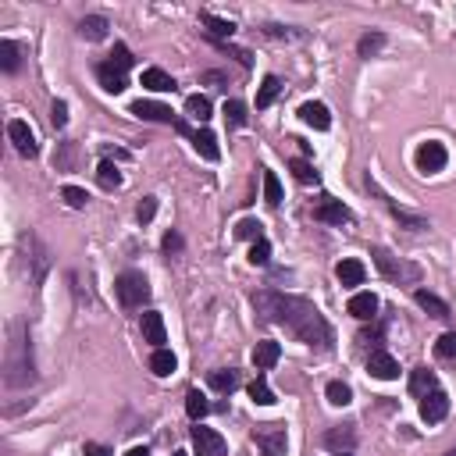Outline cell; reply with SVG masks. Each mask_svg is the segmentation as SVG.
Listing matches in <instances>:
<instances>
[{
	"label": "cell",
	"instance_id": "obj_12",
	"mask_svg": "<svg viewBox=\"0 0 456 456\" xmlns=\"http://www.w3.org/2000/svg\"><path fill=\"white\" fill-rule=\"evenodd\" d=\"M132 114H136V118H143V121H164V125H175L171 107L153 104V100H136V104H132Z\"/></svg>",
	"mask_w": 456,
	"mask_h": 456
},
{
	"label": "cell",
	"instance_id": "obj_4",
	"mask_svg": "<svg viewBox=\"0 0 456 456\" xmlns=\"http://www.w3.org/2000/svg\"><path fill=\"white\" fill-rule=\"evenodd\" d=\"M374 264L381 268V275L385 278H392V282H403V278H410V282H417V268L413 264H403L399 257H392L389 250H374Z\"/></svg>",
	"mask_w": 456,
	"mask_h": 456
},
{
	"label": "cell",
	"instance_id": "obj_45",
	"mask_svg": "<svg viewBox=\"0 0 456 456\" xmlns=\"http://www.w3.org/2000/svg\"><path fill=\"white\" fill-rule=\"evenodd\" d=\"M153 214H157V196H143V203H139V210H136V217L146 224V221H153Z\"/></svg>",
	"mask_w": 456,
	"mask_h": 456
},
{
	"label": "cell",
	"instance_id": "obj_35",
	"mask_svg": "<svg viewBox=\"0 0 456 456\" xmlns=\"http://www.w3.org/2000/svg\"><path fill=\"white\" fill-rule=\"evenodd\" d=\"M261 178H264V200H268L271 207H278V203H282V182H278V175L264 168V175H261Z\"/></svg>",
	"mask_w": 456,
	"mask_h": 456
},
{
	"label": "cell",
	"instance_id": "obj_33",
	"mask_svg": "<svg viewBox=\"0 0 456 456\" xmlns=\"http://www.w3.org/2000/svg\"><path fill=\"white\" fill-rule=\"evenodd\" d=\"M97 182L111 192V189H118L121 185V171H118V164H111V161H100V168H97Z\"/></svg>",
	"mask_w": 456,
	"mask_h": 456
},
{
	"label": "cell",
	"instance_id": "obj_1",
	"mask_svg": "<svg viewBox=\"0 0 456 456\" xmlns=\"http://www.w3.org/2000/svg\"><path fill=\"white\" fill-rule=\"evenodd\" d=\"M254 307L268 321H275L289 335H296L303 346H317V349H328L332 346V325L325 321V314L310 300L286 296V293H257L254 296Z\"/></svg>",
	"mask_w": 456,
	"mask_h": 456
},
{
	"label": "cell",
	"instance_id": "obj_23",
	"mask_svg": "<svg viewBox=\"0 0 456 456\" xmlns=\"http://www.w3.org/2000/svg\"><path fill=\"white\" fill-rule=\"evenodd\" d=\"M200 22H203V26H207V33H210V36H217V40H232V33H236V22L217 18V15H210V11H203V15H200Z\"/></svg>",
	"mask_w": 456,
	"mask_h": 456
},
{
	"label": "cell",
	"instance_id": "obj_31",
	"mask_svg": "<svg viewBox=\"0 0 456 456\" xmlns=\"http://www.w3.org/2000/svg\"><path fill=\"white\" fill-rule=\"evenodd\" d=\"M207 410H210V403L203 399V392H200V389H189V396H185V413L200 424V420L207 417Z\"/></svg>",
	"mask_w": 456,
	"mask_h": 456
},
{
	"label": "cell",
	"instance_id": "obj_29",
	"mask_svg": "<svg viewBox=\"0 0 456 456\" xmlns=\"http://www.w3.org/2000/svg\"><path fill=\"white\" fill-rule=\"evenodd\" d=\"M18 65H22V50H18V43L0 40V68H4V72H18Z\"/></svg>",
	"mask_w": 456,
	"mask_h": 456
},
{
	"label": "cell",
	"instance_id": "obj_15",
	"mask_svg": "<svg viewBox=\"0 0 456 456\" xmlns=\"http://www.w3.org/2000/svg\"><path fill=\"white\" fill-rule=\"evenodd\" d=\"M349 314H353L357 321H374V314H378V296H374V293H353Z\"/></svg>",
	"mask_w": 456,
	"mask_h": 456
},
{
	"label": "cell",
	"instance_id": "obj_47",
	"mask_svg": "<svg viewBox=\"0 0 456 456\" xmlns=\"http://www.w3.org/2000/svg\"><path fill=\"white\" fill-rule=\"evenodd\" d=\"M182 250V236L178 232H168L164 236V254H178Z\"/></svg>",
	"mask_w": 456,
	"mask_h": 456
},
{
	"label": "cell",
	"instance_id": "obj_20",
	"mask_svg": "<svg viewBox=\"0 0 456 456\" xmlns=\"http://www.w3.org/2000/svg\"><path fill=\"white\" fill-rule=\"evenodd\" d=\"M192 146H196V153H200L203 161H217V157H221V150H217V136H214L210 129L192 132Z\"/></svg>",
	"mask_w": 456,
	"mask_h": 456
},
{
	"label": "cell",
	"instance_id": "obj_30",
	"mask_svg": "<svg viewBox=\"0 0 456 456\" xmlns=\"http://www.w3.org/2000/svg\"><path fill=\"white\" fill-rule=\"evenodd\" d=\"M325 396H328L332 406H349V403H353V389H349L346 381H328V385H325Z\"/></svg>",
	"mask_w": 456,
	"mask_h": 456
},
{
	"label": "cell",
	"instance_id": "obj_53",
	"mask_svg": "<svg viewBox=\"0 0 456 456\" xmlns=\"http://www.w3.org/2000/svg\"><path fill=\"white\" fill-rule=\"evenodd\" d=\"M339 456H349V452H339Z\"/></svg>",
	"mask_w": 456,
	"mask_h": 456
},
{
	"label": "cell",
	"instance_id": "obj_26",
	"mask_svg": "<svg viewBox=\"0 0 456 456\" xmlns=\"http://www.w3.org/2000/svg\"><path fill=\"white\" fill-rule=\"evenodd\" d=\"M413 303H417L420 310H428L431 317H449V307H445L435 293H428V289H417V293H413Z\"/></svg>",
	"mask_w": 456,
	"mask_h": 456
},
{
	"label": "cell",
	"instance_id": "obj_24",
	"mask_svg": "<svg viewBox=\"0 0 456 456\" xmlns=\"http://www.w3.org/2000/svg\"><path fill=\"white\" fill-rule=\"evenodd\" d=\"M100 86L107 89V93H125V86H129V79H125V72H118L114 65H100Z\"/></svg>",
	"mask_w": 456,
	"mask_h": 456
},
{
	"label": "cell",
	"instance_id": "obj_48",
	"mask_svg": "<svg viewBox=\"0 0 456 456\" xmlns=\"http://www.w3.org/2000/svg\"><path fill=\"white\" fill-rule=\"evenodd\" d=\"M264 33H268V36H275V40H293V36H296V33H293V29H286V26H268Z\"/></svg>",
	"mask_w": 456,
	"mask_h": 456
},
{
	"label": "cell",
	"instance_id": "obj_18",
	"mask_svg": "<svg viewBox=\"0 0 456 456\" xmlns=\"http://www.w3.org/2000/svg\"><path fill=\"white\" fill-rule=\"evenodd\" d=\"M325 445H328V449H339V452H349V449L357 445V431H353V424H339V428H332V431L325 435Z\"/></svg>",
	"mask_w": 456,
	"mask_h": 456
},
{
	"label": "cell",
	"instance_id": "obj_21",
	"mask_svg": "<svg viewBox=\"0 0 456 456\" xmlns=\"http://www.w3.org/2000/svg\"><path fill=\"white\" fill-rule=\"evenodd\" d=\"M143 86L153 89V93H175V79L164 68H146L143 72Z\"/></svg>",
	"mask_w": 456,
	"mask_h": 456
},
{
	"label": "cell",
	"instance_id": "obj_34",
	"mask_svg": "<svg viewBox=\"0 0 456 456\" xmlns=\"http://www.w3.org/2000/svg\"><path fill=\"white\" fill-rule=\"evenodd\" d=\"M185 111H189V118L207 121V118H210V100L200 97V93H192V97H185Z\"/></svg>",
	"mask_w": 456,
	"mask_h": 456
},
{
	"label": "cell",
	"instance_id": "obj_52",
	"mask_svg": "<svg viewBox=\"0 0 456 456\" xmlns=\"http://www.w3.org/2000/svg\"><path fill=\"white\" fill-rule=\"evenodd\" d=\"M175 456H189V452H175Z\"/></svg>",
	"mask_w": 456,
	"mask_h": 456
},
{
	"label": "cell",
	"instance_id": "obj_11",
	"mask_svg": "<svg viewBox=\"0 0 456 456\" xmlns=\"http://www.w3.org/2000/svg\"><path fill=\"white\" fill-rule=\"evenodd\" d=\"M257 445L264 456H286V428L268 424L264 431H257Z\"/></svg>",
	"mask_w": 456,
	"mask_h": 456
},
{
	"label": "cell",
	"instance_id": "obj_8",
	"mask_svg": "<svg viewBox=\"0 0 456 456\" xmlns=\"http://www.w3.org/2000/svg\"><path fill=\"white\" fill-rule=\"evenodd\" d=\"M8 139L15 143V150L22 153V157H36L40 153V146H36V136H33V129L26 125V121H8Z\"/></svg>",
	"mask_w": 456,
	"mask_h": 456
},
{
	"label": "cell",
	"instance_id": "obj_6",
	"mask_svg": "<svg viewBox=\"0 0 456 456\" xmlns=\"http://www.w3.org/2000/svg\"><path fill=\"white\" fill-rule=\"evenodd\" d=\"M22 243L33 250V254H29V261H33V286H40V282L47 278V271H50V250H47V246L40 243V236H33V232H29Z\"/></svg>",
	"mask_w": 456,
	"mask_h": 456
},
{
	"label": "cell",
	"instance_id": "obj_27",
	"mask_svg": "<svg viewBox=\"0 0 456 456\" xmlns=\"http://www.w3.org/2000/svg\"><path fill=\"white\" fill-rule=\"evenodd\" d=\"M107 29H111V26H107L104 15H89V18L79 22V36H82V40H104Z\"/></svg>",
	"mask_w": 456,
	"mask_h": 456
},
{
	"label": "cell",
	"instance_id": "obj_19",
	"mask_svg": "<svg viewBox=\"0 0 456 456\" xmlns=\"http://www.w3.org/2000/svg\"><path fill=\"white\" fill-rule=\"evenodd\" d=\"M314 217L325 221V224H342V221H349V210H346L342 200H325V203L314 210Z\"/></svg>",
	"mask_w": 456,
	"mask_h": 456
},
{
	"label": "cell",
	"instance_id": "obj_44",
	"mask_svg": "<svg viewBox=\"0 0 456 456\" xmlns=\"http://www.w3.org/2000/svg\"><path fill=\"white\" fill-rule=\"evenodd\" d=\"M435 353L442 357V360H449V357H456V332H445L438 342H435Z\"/></svg>",
	"mask_w": 456,
	"mask_h": 456
},
{
	"label": "cell",
	"instance_id": "obj_14",
	"mask_svg": "<svg viewBox=\"0 0 456 456\" xmlns=\"http://www.w3.org/2000/svg\"><path fill=\"white\" fill-rule=\"evenodd\" d=\"M335 278H339L342 286H364L367 268H364L357 257H346V261H339V264H335Z\"/></svg>",
	"mask_w": 456,
	"mask_h": 456
},
{
	"label": "cell",
	"instance_id": "obj_46",
	"mask_svg": "<svg viewBox=\"0 0 456 456\" xmlns=\"http://www.w3.org/2000/svg\"><path fill=\"white\" fill-rule=\"evenodd\" d=\"M50 121H54V129H65V125H68V104H65V100H58V104H54Z\"/></svg>",
	"mask_w": 456,
	"mask_h": 456
},
{
	"label": "cell",
	"instance_id": "obj_17",
	"mask_svg": "<svg viewBox=\"0 0 456 456\" xmlns=\"http://www.w3.org/2000/svg\"><path fill=\"white\" fill-rule=\"evenodd\" d=\"M278 357H282V346L271 342V339H264V342L254 346V367H257V371H271V367L278 364Z\"/></svg>",
	"mask_w": 456,
	"mask_h": 456
},
{
	"label": "cell",
	"instance_id": "obj_7",
	"mask_svg": "<svg viewBox=\"0 0 456 456\" xmlns=\"http://www.w3.org/2000/svg\"><path fill=\"white\" fill-rule=\"evenodd\" d=\"M192 445H196V452L200 456H224L228 452V445H224V438L214 431V428H192Z\"/></svg>",
	"mask_w": 456,
	"mask_h": 456
},
{
	"label": "cell",
	"instance_id": "obj_40",
	"mask_svg": "<svg viewBox=\"0 0 456 456\" xmlns=\"http://www.w3.org/2000/svg\"><path fill=\"white\" fill-rule=\"evenodd\" d=\"M61 196H65V203H68L72 210H82V207L89 203V192H86V189H79V185H65V189H61Z\"/></svg>",
	"mask_w": 456,
	"mask_h": 456
},
{
	"label": "cell",
	"instance_id": "obj_43",
	"mask_svg": "<svg viewBox=\"0 0 456 456\" xmlns=\"http://www.w3.org/2000/svg\"><path fill=\"white\" fill-rule=\"evenodd\" d=\"M268 261H271V243H268V239L254 243V246H250V264H254V268H264Z\"/></svg>",
	"mask_w": 456,
	"mask_h": 456
},
{
	"label": "cell",
	"instance_id": "obj_22",
	"mask_svg": "<svg viewBox=\"0 0 456 456\" xmlns=\"http://www.w3.org/2000/svg\"><path fill=\"white\" fill-rule=\"evenodd\" d=\"M438 389V378H435V371H428V367H417L413 374H410V392L413 396H428V392H435Z\"/></svg>",
	"mask_w": 456,
	"mask_h": 456
},
{
	"label": "cell",
	"instance_id": "obj_25",
	"mask_svg": "<svg viewBox=\"0 0 456 456\" xmlns=\"http://www.w3.org/2000/svg\"><path fill=\"white\" fill-rule=\"evenodd\" d=\"M278 93H282V79H278V75H264V82H261V89H257V111L271 107V104L278 100Z\"/></svg>",
	"mask_w": 456,
	"mask_h": 456
},
{
	"label": "cell",
	"instance_id": "obj_36",
	"mask_svg": "<svg viewBox=\"0 0 456 456\" xmlns=\"http://www.w3.org/2000/svg\"><path fill=\"white\" fill-rule=\"evenodd\" d=\"M236 385H239L236 371H210V389H217V392H232Z\"/></svg>",
	"mask_w": 456,
	"mask_h": 456
},
{
	"label": "cell",
	"instance_id": "obj_16",
	"mask_svg": "<svg viewBox=\"0 0 456 456\" xmlns=\"http://www.w3.org/2000/svg\"><path fill=\"white\" fill-rule=\"evenodd\" d=\"M139 325H143V339H146V342H153L157 349L168 342V332H164V317H161L157 310L143 314V321H139Z\"/></svg>",
	"mask_w": 456,
	"mask_h": 456
},
{
	"label": "cell",
	"instance_id": "obj_41",
	"mask_svg": "<svg viewBox=\"0 0 456 456\" xmlns=\"http://www.w3.org/2000/svg\"><path fill=\"white\" fill-rule=\"evenodd\" d=\"M224 118H228V125H246V104L243 100H228L224 104Z\"/></svg>",
	"mask_w": 456,
	"mask_h": 456
},
{
	"label": "cell",
	"instance_id": "obj_39",
	"mask_svg": "<svg viewBox=\"0 0 456 456\" xmlns=\"http://www.w3.org/2000/svg\"><path fill=\"white\" fill-rule=\"evenodd\" d=\"M236 236H239V239H254V243H261V239H264V232H261V221L243 217V221L236 224Z\"/></svg>",
	"mask_w": 456,
	"mask_h": 456
},
{
	"label": "cell",
	"instance_id": "obj_2",
	"mask_svg": "<svg viewBox=\"0 0 456 456\" xmlns=\"http://www.w3.org/2000/svg\"><path fill=\"white\" fill-rule=\"evenodd\" d=\"M4 378H8V385H29L33 378H36V371H33V346H29V339H26V325L22 321H15L11 325V342H8V360H4Z\"/></svg>",
	"mask_w": 456,
	"mask_h": 456
},
{
	"label": "cell",
	"instance_id": "obj_13",
	"mask_svg": "<svg viewBox=\"0 0 456 456\" xmlns=\"http://www.w3.org/2000/svg\"><path fill=\"white\" fill-rule=\"evenodd\" d=\"M300 118H303L310 129H317V132H328V129H332V114H328V107L317 104V100L303 104V107H300Z\"/></svg>",
	"mask_w": 456,
	"mask_h": 456
},
{
	"label": "cell",
	"instance_id": "obj_38",
	"mask_svg": "<svg viewBox=\"0 0 456 456\" xmlns=\"http://www.w3.org/2000/svg\"><path fill=\"white\" fill-rule=\"evenodd\" d=\"M250 399H254L257 406H271V403H275V392L268 389L264 378H257V381H250Z\"/></svg>",
	"mask_w": 456,
	"mask_h": 456
},
{
	"label": "cell",
	"instance_id": "obj_10",
	"mask_svg": "<svg viewBox=\"0 0 456 456\" xmlns=\"http://www.w3.org/2000/svg\"><path fill=\"white\" fill-rule=\"evenodd\" d=\"M445 413H449V396H445L442 389H435V392H428V396L420 399V417H424L428 424H438Z\"/></svg>",
	"mask_w": 456,
	"mask_h": 456
},
{
	"label": "cell",
	"instance_id": "obj_28",
	"mask_svg": "<svg viewBox=\"0 0 456 456\" xmlns=\"http://www.w3.org/2000/svg\"><path fill=\"white\" fill-rule=\"evenodd\" d=\"M150 371L157 374V378H168L171 371H175V353L171 349H153V357H150Z\"/></svg>",
	"mask_w": 456,
	"mask_h": 456
},
{
	"label": "cell",
	"instance_id": "obj_32",
	"mask_svg": "<svg viewBox=\"0 0 456 456\" xmlns=\"http://www.w3.org/2000/svg\"><path fill=\"white\" fill-rule=\"evenodd\" d=\"M381 47H385V33H364V36L357 40V54H360V58H374Z\"/></svg>",
	"mask_w": 456,
	"mask_h": 456
},
{
	"label": "cell",
	"instance_id": "obj_3",
	"mask_svg": "<svg viewBox=\"0 0 456 456\" xmlns=\"http://www.w3.org/2000/svg\"><path fill=\"white\" fill-rule=\"evenodd\" d=\"M114 289H118V300H121L125 307H143V303L150 300V282L143 278V271H125V275H118Z\"/></svg>",
	"mask_w": 456,
	"mask_h": 456
},
{
	"label": "cell",
	"instance_id": "obj_42",
	"mask_svg": "<svg viewBox=\"0 0 456 456\" xmlns=\"http://www.w3.org/2000/svg\"><path fill=\"white\" fill-rule=\"evenodd\" d=\"M289 168H293V175H296L300 182H317V171H314V164H310L307 157H296Z\"/></svg>",
	"mask_w": 456,
	"mask_h": 456
},
{
	"label": "cell",
	"instance_id": "obj_50",
	"mask_svg": "<svg viewBox=\"0 0 456 456\" xmlns=\"http://www.w3.org/2000/svg\"><path fill=\"white\" fill-rule=\"evenodd\" d=\"M125 456H150V449H146V445H136V449H129Z\"/></svg>",
	"mask_w": 456,
	"mask_h": 456
},
{
	"label": "cell",
	"instance_id": "obj_49",
	"mask_svg": "<svg viewBox=\"0 0 456 456\" xmlns=\"http://www.w3.org/2000/svg\"><path fill=\"white\" fill-rule=\"evenodd\" d=\"M82 452H86V456H111V449H107V445H97V442H86Z\"/></svg>",
	"mask_w": 456,
	"mask_h": 456
},
{
	"label": "cell",
	"instance_id": "obj_37",
	"mask_svg": "<svg viewBox=\"0 0 456 456\" xmlns=\"http://www.w3.org/2000/svg\"><path fill=\"white\" fill-rule=\"evenodd\" d=\"M107 65H114L118 72H129L132 65H136V58H132V50L125 47V43H114V50H111V61Z\"/></svg>",
	"mask_w": 456,
	"mask_h": 456
},
{
	"label": "cell",
	"instance_id": "obj_5",
	"mask_svg": "<svg viewBox=\"0 0 456 456\" xmlns=\"http://www.w3.org/2000/svg\"><path fill=\"white\" fill-rule=\"evenodd\" d=\"M445 161H449V153H445V146L435 143V139H428V143L417 150V171H420V175H438V171L445 168Z\"/></svg>",
	"mask_w": 456,
	"mask_h": 456
},
{
	"label": "cell",
	"instance_id": "obj_9",
	"mask_svg": "<svg viewBox=\"0 0 456 456\" xmlns=\"http://www.w3.org/2000/svg\"><path fill=\"white\" fill-rule=\"evenodd\" d=\"M367 371H371V378H378V381L399 378V364H396V357L385 353V349H374V353L367 357Z\"/></svg>",
	"mask_w": 456,
	"mask_h": 456
},
{
	"label": "cell",
	"instance_id": "obj_51",
	"mask_svg": "<svg viewBox=\"0 0 456 456\" xmlns=\"http://www.w3.org/2000/svg\"><path fill=\"white\" fill-rule=\"evenodd\" d=\"M445 456H456V449H449V452H445Z\"/></svg>",
	"mask_w": 456,
	"mask_h": 456
}]
</instances>
